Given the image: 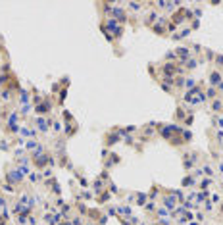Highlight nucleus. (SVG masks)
Wrapping results in <instances>:
<instances>
[{"label": "nucleus", "instance_id": "f03ea898", "mask_svg": "<svg viewBox=\"0 0 223 225\" xmlns=\"http://www.w3.org/2000/svg\"><path fill=\"white\" fill-rule=\"evenodd\" d=\"M212 106H214V110H221V106H223V104L219 102V100H214V104H212Z\"/></svg>", "mask_w": 223, "mask_h": 225}, {"label": "nucleus", "instance_id": "7ed1b4c3", "mask_svg": "<svg viewBox=\"0 0 223 225\" xmlns=\"http://www.w3.org/2000/svg\"><path fill=\"white\" fill-rule=\"evenodd\" d=\"M216 94V89H208V96H214Z\"/></svg>", "mask_w": 223, "mask_h": 225}, {"label": "nucleus", "instance_id": "39448f33", "mask_svg": "<svg viewBox=\"0 0 223 225\" xmlns=\"http://www.w3.org/2000/svg\"><path fill=\"white\" fill-rule=\"evenodd\" d=\"M219 89H221V90H223V83H219Z\"/></svg>", "mask_w": 223, "mask_h": 225}, {"label": "nucleus", "instance_id": "f257e3e1", "mask_svg": "<svg viewBox=\"0 0 223 225\" xmlns=\"http://www.w3.org/2000/svg\"><path fill=\"white\" fill-rule=\"evenodd\" d=\"M210 79H212V83H214V85H219V83H221V73H219V71H214Z\"/></svg>", "mask_w": 223, "mask_h": 225}, {"label": "nucleus", "instance_id": "423d86ee", "mask_svg": "<svg viewBox=\"0 0 223 225\" xmlns=\"http://www.w3.org/2000/svg\"><path fill=\"white\" fill-rule=\"evenodd\" d=\"M64 225H67V223H64Z\"/></svg>", "mask_w": 223, "mask_h": 225}, {"label": "nucleus", "instance_id": "20e7f679", "mask_svg": "<svg viewBox=\"0 0 223 225\" xmlns=\"http://www.w3.org/2000/svg\"><path fill=\"white\" fill-rule=\"evenodd\" d=\"M217 64H219V65H223V56H217Z\"/></svg>", "mask_w": 223, "mask_h": 225}]
</instances>
